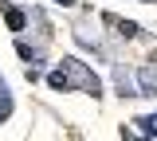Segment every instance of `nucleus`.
<instances>
[{"mask_svg": "<svg viewBox=\"0 0 157 141\" xmlns=\"http://www.w3.org/2000/svg\"><path fill=\"white\" fill-rule=\"evenodd\" d=\"M59 71L67 75V86H82V90H86V94H94V98L102 94V82H98V75L90 71V67H82L78 59H63V63H59Z\"/></svg>", "mask_w": 157, "mask_h": 141, "instance_id": "obj_1", "label": "nucleus"}, {"mask_svg": "<svg viewBox=\"0 0 157 141\" xmlns=\"http://www.w3.org/2000/svg\"><path fill=\"white\" fill-rule=\"evenodd\" d=\"M102 20L110 24V28H114L118 35H126V39H134V35H141V28H137V24H130V20H118L114 12H102Z\"/></svg>", "mask_w": 157, "mask_h": 141, "instance_id": "obj_2", "label": "nucleus"}, {"mask_svg": "<svg viewBox=\"0 0 157 141\" xmlns=\"http://www.w3.org/2000/svg\"><path fill=\"white\" fill-rule=\"evenodd\" d=\"M0 12H4V24H8L12 32H20V28L28 24V12H24V8H12V4H4Z\"/></svg>", "mask_w": 157, "mask_h": 141, "instance_id": "obj_3", "label": "nucleus"}, {"mask_svg": "<svg viewBox=\"0 0 157 141\" xmlns=\"http://www.w3.org/2000/svg\"><path fill=\"white\" fill-rule=\"evenodd\" d=\"M141 90L145 94H157V71H141Z\"/></svg>", "mask_w": 157, "mask_h": 141, "instance_id": "obj_4", "label": "nucleus"}, {"mask_svg": "<svg viewBox=\"0 0 157 141\" xmlns=\"http://www.w3.org/2000/svg\"><path fill=\"white\" fill-rule=\"evenodd\" d=\"M16 51H20V59H39V51L32 43H24V39H16Z\"/></svg>", "mask_w": 157, "mask_h": 141, "instance_id": "obj_5", "label": "nucleus"}, {"mask_svg": "<svg viewBox=\"0 0 157 141\" xmlns=\"http://www.w3.org/2000/svg\"><path fill=\"white\" fill-rule=\"evenodd\" d=\"M141 129H145L149 137H157V114H145V118H141Z\"/></svg>", "mask_w": 157, "mask_h": 141, "instance_id": "obj_6", "label": "nucleus"}, {"mask_svg": "<svg viewBox=\"0 0 157 141\" xmlns=\"http://www.w3.org/2000/svg\"><path fill=\"white\" fill-rule=\"evenodd\" d=\"M122 141H145V137H137L134 129H126V125H122Z\"/></svg>", "mask_w": 157, "mask_h": 141, "instance_id": "obj_7", "label": "nucleus"}, {"mask_svg": "<svg viewBox=\"0 0 157 141\" xmlns=\"http://www.w3.org/2000/svg\"><path fill=\"white\" fill-rule=\"evenodd\" d=\"M59 4H75V0H59Z\"/></svg>", "mask_w": 157, "mask_h": 141, "instance_id": "obj_8", "label": "nucleus"}]
</instances>
